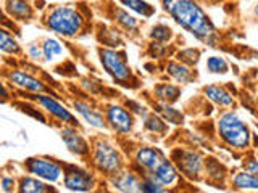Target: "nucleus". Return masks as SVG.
Returning <instances> with one entry per match:
<instances>
[{"label": "nucleus", "mask_w": 258, "mask_h": 193, "mask_svg": "<svg viewBox=\"0 0 258 193\" xmlns=\"http://www.w3.org/2000/svg\"><path fill=\"white\" fill-rule=\"evenodd\" d=\"M161 5L184 31L200 42L215 47L218 40L216 28L196 0H161Z\"/></svg>", "instance_id": "1"}, {"label": "nucleus", "mask_w": 258, "mask_h": 193, "mask_svg": "<svg viewBox=\"0 0 258 193\" xmlns=\"http://www.w3.org/2000/svg\"><path fill=\"white\" fill-rule=\"evenodd\" d=\"M84 16L73 5H56L48 10L44 23L52 32L63 37L78 36L84 26Z\"/></svg>", "instance_id": "2"}, {"label": "nucleus", "mask_w": 258, "mask_h": 193, "mask_svg": "<svg viewBox=\"0 0 258 193\" xmlns=\"http://www.w3.org/2000/svg\"><path fill=\"white\" fill-rule=\"evenodd\" d=\"M218 134L226 145L236 150H245L252 142V132L248 126L232 111L223 113L218 119Z\"/></svg>", "instance_id": "3"}, {"label": "nucleus", "mask_w": 258, "mask_h": 193, "mask_svg": "<svg viewBox=\"0 0 258 193\" xmlns=\"http://www.w3.org/2000/svg\"><path fill=\"white\" fill-rule=\"evenodd\" d=\"M100 63L107 74L111 76L121 85H131L133 82V69L126 61V55L123 52L113 50V48H100L99 50Z\"/></svg>", "instance_id": "4"}, {"label": "nucleus", "mask_w": 258, "mask_h": 193, "mask_svg": "<svg viewBox=\"0 0 258 193\" xmlns=\"http://www.w3.org/2000/svg\"><path fill=\"white\" fill-rule=\"evenodd\" d=\"M94 166L107 175H118L123 169V158L108 140H97L92 150Z\"/></svg>", "instance_id": "5"}, {"label": "nucleus", "mask_w": 258, "mask_h": 193, "mask_svg": "<svg viewBox=\"0 0 258 193\" xmlns=\"http://www.w3.org/2000/svg\"><path fill=\"white\" fill-rule=\"evenodd\" d=\"M24 166H26V171L29 174L47 182H56L63 175V167L47 158H29L26 159Z\"/></svg>", "instance_id": "6"}, {"label": "nucleus", "mask_w": 258, "mask_h": 193, "mask_svg": "<svg viewBox=\"0 0 258 193\" xmlns=\"http://www.w3.org/2000/svg\"><path fill=\"white\" fill-rule=\"evenodd\" d=\"M105 118H107L108 126L118 134H129L133 131L134 118L131 115V111L119 107V105H110V107H107Z\"/></svg>", "instance_id": "7"}, {"label": "nucleus", "mask_w": 258, "mask_h": 193, "mask_svg": "<svg viewBox=\"0 0 258 193\" xmlns=\"http://www.w3.org/2000/svg\"><path fill=\"white\" fill-rule=\"evenodd\" d=\"M95 185L94 175L76 166H68L64 169V187L73 191H89Z\"/></svg>", "instance_id": "8"}, {"label": "nucleus", "mask_w": 258, "mask_h": 193, "mask_svg": "<svg viewBox=\"0 0 258 193\" xmlns=\"http://www.w3.org/2000/svg\"><path fill=\"white\" fill-rule=\"evenodd\" d=\"M173 159L176 161L177 167H179V171L194 179V177H199V174L202 172V156L199 155L197 151L194 150H176L174 155H173Z\"/></svg>", "instance_id": "9"}, {"label": "nucleus", "mask_w": 258, "mask_h": 193, "mask_svg": "<svg viewBox=\"0 0 258 193\" xmlns=\"http://www.w3.org/2000/svg\"><path fill=\"white\" fill-rule=\"evenodd\" d=\"M36 102L42 107L47 113H50L52 116H55L56 119H60L61 123L64 124H70V126H78V119L73 116V113L67 108L63 107V105L53 99L50 95H45V93H36Z\"/></svg>", "instance_id": "10"}, {"label": "nucleus", "mask_w": 258, "mask_h": 193, "mask_svg": "<svg viewBox=\"0 0 258 193\" xmlns=\"http://www.w3.org/2000/svg\"><path fill=\"white\" fill-rule=\"evenodd\" d=\"M7 79L10 80V84L15 87H20L23 90H28L32 93H44L47 92V87L44 85L42 80L36 79L34 76H31L29 72L23 69H12L7 74Z\"/></svg>", "instance_id": "11"}, {"label": "nucleus", "mask_w": 258, "mask_h": 193, "mask_svg": "<svg viewBox=\"0 0 258 193\" xmlns=\"http://www.w3.org/2000/svg\"><path fill=\"white\" fill-rule=\"evenodd\" d=\"M61 140L67 145V148L73 153V155H78V156H86L89 155L91 151V147L89 143L86 142V139L75 126H70V127H64L61 131Z\"/></svg>", "instance_id": "12"}, {"label": "nucleus", "mask_w": 258, "mask_h": 193, "mask_svg": "<svg viewBox=\"0 0 258 193\" xmlns=\"http://www.w3.org/2000/svg\"><path fill=\"white\" fill-rule=\"evenodd\" d=\"M136 164L142 167L147 174H152L157 169V166L165 159L163 153L158 148H152V147H141L136 151Z\"/></svg>", "instance_id": "13"}, {"label": "nucleus", "mask_w": 258, "mask_h": 193, "mask_svg": "<svg viewBox=\"0 0 258 193\" xmlns=\"http://www.w3.org/2000/svg\"><path fill=\"white\" fill-rule=\"evenodd\" d=\"M73 107H75L76 113H79V115L83 116V119L89 126H92L95 129H105L108 126L107 118H105L99 110H95L94 107H91L89 103L81 102V100H75V102H73Z\"/></svg>", "instance_id": "14"}, {"label": "nucleus", "mask_w": 258, "mask_h": 193, "mask_svg": "<svg viewBox=\"0 0 258 193\" xmlns=\"http://www.w3.org/2000/svg\"><path fill=\"white\" fill-rule=\"evenodd\" d=\"M5 13L16 21H29L34 10L28 0H5Z\"/></svg>", "instance_id": "15"}, {"label": "nucleus", "mask_w": 258, "mask_h": 193, "mask_svg": "<svg viewBox=\"0 0 258 193\" xmlns=\"http://www.w3.org/2000/svg\"><path fill=\"white\" fill-rule=\"evenodd\" d=\"M113 185L119 193H141V180L134 172H119L113 179Z\"/></svg>", "instance_id": "16"}, {"label": "nucleus", "mask_w": 258, "mask_h": 193, "mask_svg": "<svg viewBox=\"0 0 258 193\" xmlns=\"http://www.w3.org/2000/svg\"><path fill=\"white\" fill-rule=\"evenodd\" d=\"M152 177H155V180H158L161 185H165V187H169V185H173L179 174H177V169L174 167V164L171 161H168L166 158L161 161V163L157 166V169L150 174Z\"/></svg>", "instance_id": "17"}, {"label": "nucleus", "mask_w": 258, "mask_h": 193, "mask_svg": "<svg viewBox=\"0 0 258 193\" xmlns=\"http://www.w3.org/2000/svg\"><path fill=\"white\" fill-rule=\"evenodd\" d=\"M204 93L207 95V99L210 102H213L218 107H223V108H229L234 105V96L226 90V88L220 87V85H208L204 88Z\"/></svg>", "instance_id": "18"}, {"label": "nucleus", "mask_w": 258, "mask_h": 193, "mask_svg": "<svg viewBox=\"0 0 258 193\" xmlns=\"http://www.w3.org/2000/svg\"><path fill=\"white\" fill-rule=\"evenodd\" d=\"M18 193H50V188L39 177H21Z\"/></svg>", "instance_id": "19"}, {"label": "nucleus", "mask_w": 258, "mask_h": 193, "mask_svg": "<svg viewBox=\"0 0 258 193\" xmlns=\"http://www.w3.org/2000/svg\"><path fill=\"white\" fill-rule=\"evenodd\" d=\"M153 93H155V96L161 103H174L181 96V88L174 84L161 82L153 88Z\"/></svg>", "instance_id": "20"}, {"label": "nucleus", "mask_w": 258, "mask_h": 193, "mask_svg": "<svg viewBox=\"0 0 258 193\" xmlns=\"http://www.w3.org/2000/svg\"><path fill=\"white\" fill-rule=\"evenodd\" d=\"M166 72L174 80H177L179 84H185V82H189V80L192 79V71H190V68L187 66V64L181 63V61L179 63H176V61L168 63Z\"/></svg>", "instance_id": "21"}, {"label": "nucleus", "mask_w": 258, "mask_h": 193, "mask_svg": "<svg viewBox=\"0 0 258 193\" xmlns=\"http://www.w3.org/2000/svg\"><path fill=\"white\" fill-rule=\"evenodd\" d=\"M113 20H115L121 28L126 29V31H136L137 26H139V21H137L133 15H129L127 10H124V8L121 7H113Z\"/></svg>", "instance_id": "22"}, {"label": "nucleus", "mask_w": 258, "mask_h": 193, "mask_svg": "<svg viewBox=\"0 0 258 193\" xmlns=\"http://www.w3.org/2000/svg\"><path fill=\"white\" fill-rule=\"evenodd\" d=\"M118 2L124 8H127V10L141 15L144 18H150V16L155 13V7H152L149 2H145V0H118Z\"/></svg>", "instance_id": "23"}, {"label": "nucleus", "mask_w": 258, "mask_h": 193, "mask_svg": "<svg viewBox=\"0 0 258 193\" xmlns=\"http://www.w3.org/2000/svg\"><path fill=\"white\" fill-rule=\"evenodd\" d=\"M0 50L8 55H20L21 53V47L18 44V40L10 34V31L2 29L0 31Z\"/></svg>", "instance_id": "24"}, {"label": "nucleus", "mask_w": 258, "mask_h": 193, "mask_svg": "<svg viewBox=\"0 0 258 193\" xmlns=\"http://www.w3.org/2000/svg\"><path fill=\"white\" fill-rule=\"evenodd\" d=\"M232 183L239 190H258V177L248 171L234 175Z\"/></svg>", "instance_id": "25"}, {"label": "nucleus", "mask_w": 258, "mask_h": 193, "mask_svg": "<svg viewBox=\"0 0 258 193\" xmlns=\"http://www.w3.org/2000/svg\"><path fill=\"white\" fill-rule=\"evenodd\" d=\"M42 52H44L45 61H53L56 56H60L63 53V45L56 39L48 37L42 42Z\"/></svg>", "instance_id": "26"}, {"label": "nucleus", "mask_w": 258, "mask_h": 193, "mask_svg": "<svg viewBox=\"0 0 258 193\" xmlns=\"http://www.w3.org/2000/svg\"><path fill=\"white\" fill-rule=\"evenodd\" d=\"M157 108H158V113H160V115L163 116V119L168 121V123H171V124H181V123H182V119H184L182 113H181V111H177V110H174L169 103H161V102H160V103L157 105Z\"/></svg>", "instance_id": "27"}, {"label": "nucleus", "mask_w": 258, "mask_h": 193, "mask_svg": "<svg viewBox=\"0 0 258 193\" xmlns=\"http://www.w3.org/2000/svg\"><path fill=\"white\" fill-rule=\"evenodd\" d=\"M141 193H168L165 185H161L155 177L150 174H145L144 179L141 180Z\"/></svg>", "instance_id": "28"}, {"label": "nucleus", "mask_w": 258, "mask_h": 193, "mask_svg": "<svg viewBox=\"0 0 258 193\" xmlns=\"http://www.w3.org/2000/svg\"><path fill=\"white\" fill-rule=\"evenodd\" d=\"M171 37H173V29L169 26H166V24H155L150 31V39L153 40V42L165 44Z\"/></svg>", "instance_id": "29"}, {"label": "nucleus", "mask_w": 258, "mask_h": 193, "mask_svg": "<svg viewBox=\"0 0 258 193\" xmlns=\"http://www.w3.org/2000/svg\"><path fill=\"white\" fill-rule=\"evenodd\" d=\"M144 126L149 132H155V134H165L168 131V126L165 123V119H161L155 115H147L144 118Z\"/></svg>", "instance_id": "30"}, {"label": "nucleus", "mask_w": 258, "mask_h": 193, "mask_svg": "<svg viewBox=\"0 0 258 193\" xmlns=\"http://www.w3.org/2000/svg\"><path fill=\"white\" fill-rule=\"evenodd\" d=\"M207 68L213 74H226L229 71V64L223 56H210L207 60Z\"/></svg>", "instance_id": "31"}, {"label": "nucleus", "mask_w": 258, "mask_h": 193, "mask_svg": "<svg viewBox=\"0 0 258 193\" xmlns=\"http://www.w3.org/2000/svg\"><path fill=\"white\" fill-rule=\"evenodd\" d=\"M200 52L197 48H185V50H181L177 53V60L184 64H196L199 61Z\"/></svg>", "instance_id": "32"}, {"label": "nucleus", "mask_w": 258, "mask_h": 193, "mask_svg": "<svg viewBox=\"0 0 258 193\" xmlns=\"http://www.w3.org/2000/svg\"><path fill=\"white\" fill-rule=\"evenodd\" d=\"M28 56L32 60H42L44 58V52H42V45L39 47V44H29L28 47Z\"/></svg>", "instance_id": "33"}, {"label": "nucleus", "mask_w": 258, "mask_h": 193, "mask_svg": "<svg viewBox=\"0 0 258 193\" xmlns=\"http://www.w3.org/2000/svg\"><path fill=\"white\" fill-rule=\"evenodd\" d=\"M149 50H150V55L153 56V58H161V56L166 53V48L161 45L160 42H152Z\"/></svg>", "instance_id": "34"}, {"label": "nucleus", "mask_w": 258, "mask_h": 193, "mask_svg": "<svg viewBox=\"0 0 258 193\" xmlns=\"http://www.w3.org/2000/svg\"><path fill=\"white\" fill-rule=\"evenodd\" d=\"M15 185H16V180L13 179V177H8V175L2 177V190H4V193H12L15 190Z\"/></svg>", "instance_id": "35"}, {"label": "nucleus", "mask_w": 258, "mask_h": 193, "mask_svg": "<svg viewBox=\"0 0 258 193\" xmlns=\"http://www.w3.org/2000/svg\"><path fill=\"white\" fill-rule=\"evenodd\" d=\"M126 105H127V108H129V110L133 108V111H134V113H137V115H141V116H144V118L147 116V113H145V108L142 107V105L136 103V102H133V100H131V102H127Z\"/></svg>", "instance_id": "36"}, {"label": "nucleus", "mask_w": 258, "mask_h": 193, "mask_svg": "<svg viewBox=\"0 0 258 193\" xmlns=\"http://www.w3.org/2000/svg\"><path fill=\"white\" fill-rule=\"evenodd\" d=\"M245 167H247V171H248V172H252L253 175L258 177V159H248V161H247V164H245Z\"/></svg>", "instance_id": "37"}, {"label": "nucleus", "mask_w": 258, "mask_h": 193, "mask_svg": "<svg viewBox=\"0 0 258 193\" xmlns=\"http://www.w3.org/2000/svg\"><path fill=\"white\" fill-rule=\"evenodd\" d=\"M255 15H258V4L255 5Z\"/></svg>", "instance_id": "38"}, {"label": "nucleus", "mask_w": 258, "mask_h": 193, "mask_svg": "<svg viewBox=\"0 0 258 193\" xmlns=\"http://www.w3.org/2000/svg\"><path fill=\"white\" fill-rule=\"evenodd\" d=\"M256 143H258V140H256Z\"/></svg>", "instance_id": "39"}]
</instances>
